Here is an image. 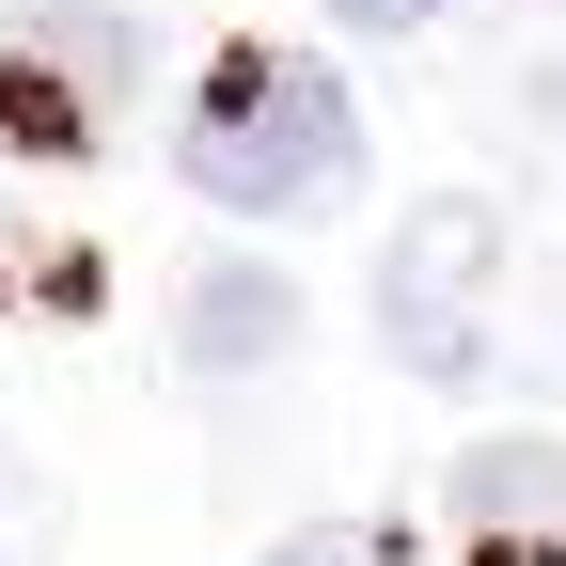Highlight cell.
<instances>
[{"label": "cell", "mask_w": 566, "mask_h": 566, "mask_svg": "<svg viewBox=\"0 0 566 566\" xmlns=\"http://www.w3.org/2000/svg\"><path fill=\"white\" fill-rule=\"evenodd\" d=\"M189 189L237 205V221L346 205V189H363V111H346V80L300 63V48H237L221 80L189 95Z\"/></svg>", "instance_id": "obj_1"}, {"label": "cell", "mask_w": 566, "mask_h": 566, "mask_svg": "<svg viewBox=\"0 0 566 566\" xmlns=\"http://www.w3.org/2000/svg\"><path fill=\"white\" fill-rule=\"evenodd\" d=\"M488 205H424V221L378 252V331H394V363L424 378H472V283H488Z\"/></svg>", "instance_id": "obj_2"}, {"label": "cell", "mask_w": 566, "mask_h": 566, "mask_svg": "<svg viewBox=\"0 0 566 566\" xmlns=\"http://www.w3.org/2000/svg\"><path fill=\"white\" fill-rule=\"evenodd\" d=\"M174 346L205 378H252V363H283L300 346V283H283L268 252H221V268H189V300H174Z\"/></svg>", "instance_id": "obj_3"}, {"label": "cell", "mask_w": 566, "mask_h": 566, "mask_svg": "<svg viewBox=\"0 0 566 566\" xmlns=\"http://www.w3.org/2000/svg\"><path fill=\"white\" fill-rule=\"evenodd\" d=\"M457 520H504V535L566 520V441H472L457 457Z\"/></svg>", "instance_id": "obj_4"}, {"label": "cell", "mask_w": 566, "mask_h": 566, "mask_svg": "<svg viewBox=\"0 0 566 566\" xmlns=\"http://www.w3.org/2000/svg\"><path fill=\"white\" fill-rule=\"evenodd\" d=\"M32 48H63V63H80V80H95V95H111V80H126V63H142V32L111 17V0H48V32H32Z\"/></svg>", "instance_id": "obj_5"}, {"label": "cell", "mask_w": 566, "mask_h": 566, "mask_svg": "<svg viewBox=\"0 0 566 566\" xmlns=\"http://www.w3.org/2000/svg\"><path fill=\"white\" fill-rule=\"evenodd\" d=\"M346 32H424V17H457V0H331Z\"/></svg>", "instance_id": "obj_6"}, {"label": "cell", "mask_w": 566, "mask_h": 566, "mask_svg": "<svg viewBox=\"0 0 566 566\" xmlns=\"http://www.w3.org/2000/svg\"><path fill=\"white\" fill-rule=\"evenodd\" d=\"M363 551H378V535H283L268 566H363Z\"/></svg>", "instance_id": "obj_7"}, {"label": "cell", "mask_w": 566, "mask_h": 566, "mask_svg": "<svg viewBox=\"0 0 566 566\" xmlns=\"http://www.w3.org/2000/svg\"><path fill=\"white\" fill-rule=\"evenodd\" d=\"M363 566H394V551H363Z\"/></svg>", "instance_id": "obj_8"}]
</instances>
